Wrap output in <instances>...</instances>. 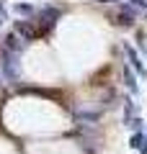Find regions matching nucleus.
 <instances>
[{
	"mask_svg": "<svg viewBox=\"0 0 147 154\" xmlns=\"http://www.w3.org/2000/svg\"><path fill=\"white\" fill-rule=\"evenodd\" d=\"M3 75H5V80H11V82H16L18 77H21V64H18V54L16 51H3Z\"/></svg>",
	"mask_w": 147,
	"mask_h": 154,
	"instance_id": "obj_1",
	"label": "nucleus"
},
{
	"mask_svg": "<svg viewBox=\"0 0 147 154\" xmlns=\"http://www.w3.org/2000/svg\"><path fill=\"white\" fill-rule=\"evenodd\" d=\"M23 46H26V38H23L18 31H16V33H8V36H5V49H8V51H16V54H21Z\"/></svg>",
	"mask_w": 147,
	"mask_h": 154,
	"instance_id": "obj_2",
	"label": "nucleus"
},
{
	"mask_svg": "<svg viewBox=\"0 0 147 154\" xmlns=\"http://www.w3.org/2000/svg\"><path fill=\"white\" fill-rule=\"evenodd\" d=\"M16 31L21 33L26 41H31V38H36L39 33H41V28H34V23H26V21H18L16 23Z\"/></svg>",
	"mask_w": 147,
	"mask_h": 154,
	"instance_id": "obj_3",
	"label": "nucleus"
},
{
	"mask_svg": "<svg viewBox=\"0 0 147 154\" xmlns=\"http://www.w3.org/2000/svg\"><path fill=\"white\" fill-rule=\"evenodd\" d=\"M39 18H41V31H47V28H52L54 21L60 18V11H54V8H44Z\"/></svg>",
	"mask_w": 147,
	"mask_h": 154,
	"instance_id": "obj_4",
	"label": "nucleus"
},
{
	"mask_svg": "<svg viewBox=\"0 0 147 154\" xmlns=\"http://www.w3.org/2000/svg\"><path fill=\"white\" fill-rule=\"evenodd\" d=\"M116 21H119L121 26H132V23L137 21V13L132 11V8H126V5H121V8H119V13H116Z\"/></svg>",
	"mask_w": 147,
	"mask_h": 154,
	"instance_id": "obj_5",
	"label": "nucleus"
},
{
	"mask_svg": "<svg viewBox=\"0 0 147 154\" xmlns=\"http://www.w3.org/2000/svg\"><path fill=\"white\" fill-rule=\"evenodd\" d=\"M126 57H129V62H132V67H134L137 72H139L142 77H145V64L139 62V57H137V51L132 49V46H126Z\"/></svg>",
	"mask_w": 147,
	"mask_h": 154,
	"instance_id": "obj_6",
	"label": "nucleus"
},
{
	"mask_svg": "<svg viewBox=\"0 0 147 154\" xmlns=\"http://www.w3.org/2000/svg\"><path fill=\"white\" fill-rule=\"evenodd\" d=\"M132 149H139V152H142V154H145V152H147V144H145V136H142V134H139V131H137V134H134V136H132Z\"/></svg>",
	"mask_w": 147,
	"mask_h": 154,
	"instance_id": "obj_7",
	"label": "nucleus"
},
{
	"mask_svg": "<svg viewBox=\"0 0 147 154\" xmlns=\"http://www.w3.org/2000/svg\"><path fill=\"white\" fill-rule=\"evenodd\" d=\"M124 80H126V85H129L132 93H137V82H134V77H132V72H129V69H124Z\"/></svg>",
	"mask_w": 147,
	"mask_h": 154,
	"instance_id": "obj_8",
	"label": "nucleus"
},
{
	"mask_svg": "<svg viewBox=\"0 0 147 154\" xmlns=\"http://www.w3.org/2000/svg\"><path fill=\"white\" fill-rule=\"evenodd\" d=\"M16 13H21V16H28V13H34L31 5H16Z\"/></svg>",
	"mask_w": 147,
	"mask_h": 154,
	"instance_id": "obj_9",
	"label": "nucleus"
},
{
	"mask_svg": "<svg viewBox=\"0 0 147 154\" xmlns=\"http://www.w3.org/2000/svg\"><path fill=\"white\" fill-rule=\"evenodd\" d=\"M0 23H5V8L0 5Z\"/></svg>",
	"mask_w": 147,
	"mask_h": 154,
	"instance_id": "obj_10",
	"label": "nucleus"
},
{
	"mask_svg": "<svg viewBox=\"0 0 147 154\" xmlns=\"http://www.w3.org/2000/svg\"><path fill=\"white\" fill-rule=\"evenodd\" d=\"M137 5H142V8H147V0H134Z\"/></svg>",
	"mask_w": 147,
	"mask_h": 154,
	"instance_id": "obj_11",
	"label": "nucleus"
}]
</instances>
